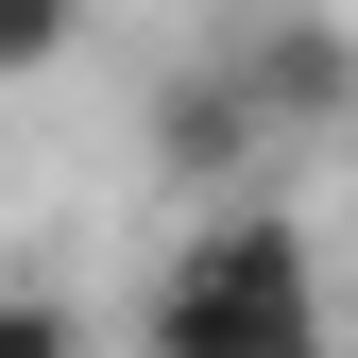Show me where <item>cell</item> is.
<instances>
[{"label": "cell", "mask_w": 358, "mask_h": 358, "mask_svg": "<svg viewBox=\"0 0 358 358\" xmlns=\"http://www.w3.org/2000/svg\"><path fill=\"white\" fill-rule=\"evenodd\" d=\"M137 358H341L307 222L273 188H239L222 222H188V256H171L154 307H137Z\"/></svg>", "instance_id": "cell-1"}, {"label": "cell", "mask_w": 358, "mask_h": 358, "mask_svg": "<svg viewBox=\"0 0 358 358\" xmlns=\"http://www.w3.org/2000/svg\"><path fill=\"white\" fill-rule=\"evenodd\" d=\"M222 69H239L256 137H324V120H358V34H341V17H256V34H222Z\"/></svg>", "instance_id": "cell-2"}, {"label": "cell", "mask_w": 358, "mask_h": 358, "mask_svg": "<svg viewBox=\"0 0 358 358\" xmlns=\"http://www.w3.org/2000/svg\"><path fill=\"white\" fill-rule=\"evenodd\" d=\"M154 154H171V171H239V154H256V103H239V69H222V52H205L188 85H171Z\"/></svg>", "instance_id": "cell-3"}, {"label": "cell", "mask_w": 358, "mask_h": 358, "mask_svg": "<svg viewBox=\"0 0 358 358\" xmlns=\"http://www.w3.org/2000/svg\"><path fill=\"white\" fill-rule=\"evenodd\" d=\"M0 358H85V307L69 290H0Z\"/></svg>", "instance_id": "cell-4"}, {"label": "cell", "mask_w": 358, "mask_h": 358, "mask_svg": "<svg viewBox=\"0 0 358 358\" xmlns=\"http://www.w3.org/2000/svg\"><path fill=\"white\" fill-rule=\"evenodd\" d=\"M69 52V17H52V0H34V17H0V69H52Z\"/></svg>", "instance_id": "cell-5"}]
</instances>
